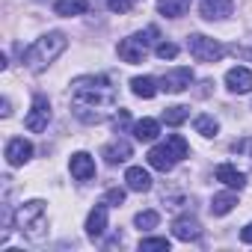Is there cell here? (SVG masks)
<instances>
[{"mask_svg": "<svg viewBox=\"0 0 252 252\" xmlns=\"http://www.w3.org/2000/svg\"><path fill=\"white\" fill-rule=\"evenodd\" d=\"M116 86L110 77L104 74H83L71 83V92H68V101H71V110L80 122H89V125H98L107 119V110L116 107Z\"/></svg>", "mask_w": 252, "mask_h": 252, "instance_id": "6da1fadb", "label": "cell"}, {"mask_svg": "<svg viewBox=\"0 0 252 252\" xmlns=\"http://www.w3.org/2000/svg\"><path fill=\"white\" fill-rule=\"evenodd\" d=\"M68 48V39H65V33H60V30H51V33H45L42 39H36L27 51H24V65L30 68V71H45L63 51Z\"/></svg>", "mask_w": 252, "mask_h": 252, "instance_id": "7a4b0ae2", "label": "cell"}, {"mask_svg": "<svg viewBox=\"0 0 252 252\" xmlns=\"http://www.w3.org/2000/svg\"><path fill=\"white\" fill-rule=\"evenodd\" d=\"M15 225L27 240H33V243L45 240V234H48V208H45V202L42 199L24 202L15 214Z\"/></svg>", "mask_w": 252, "mask_h": 252, "instance_id": "3957f363", "label": "cell"}, {"mask_svg": "<svg viewBox=\"0 0 252 252\" xmlns=\"http://www.w3.org/2000/svg\"><path fill=\"white\" fill-rule=\"evenodd\" d=\"M158 39V27H146L143 33H137V36H128V39H122L119 42V60L122 63H143L146 57H149V45Z\"/></svg>", "mask_w": 252, "mask_h": 252, "instance_id": "277c9868", "label": "cell"}, {"mask_svg": "<svg viewBox=\"0 0 252 252\" xmlns=\"http://www.w3.org/2000/svg\"><path fill=\"white\" fill-rule=\"evenodd\" d=\"M187 51H190V57H193L196 63H217V60L225 54V48H222L220 42H214V39H208V36H202V33H193V36L187 39Z\"/></svg>", "mask_w": 252, "mask_h": 252, "instance_id": "5b68a950", "label": "cell"}, {"mask_svg": "<svg viewBox=\"0 0 252 252\" xmlns=\"http://www.w3.org/2000/svg\"><path fill=\"white\" fill-rule=\"evenodd\" d=\"M48 122H51V101H48L45 95H33L30 113H27V119H24L27 131H33V134H42V131L48 128Z\"/></svg>", "mask_w": 252, "mask_h": 252, "instance_id": "8992f818", "label": "cell"}, {"mask_svg": "<svg viewBox=\"0 0 252 252\" xmlns=\"http://www.w3.org/2000/svg\"><path fill=\"white\" fill-rule=\"evenodd\" d=\"M190 83H193V71H190L187 65L169 68V71L160 77V89H166V92H184Z\"/></svg>", "mask_w": 252, "mask_h": 252, "instance_id": "52a82bcc", "label": "cell"}, {"mask_svg": "<svg viewBox=\"0 0 252 252\" xmlns=\"http://www.w3.org/2000/svg\"><path fill=\"white\" fill-rule=\"evenodd\" d=\"M30 158H33V143H30V140L15 137V140L6 143V163H9V166H24Z\"/></svg>", "mask_w": 252, "mask_h": 252, "instance_id": "ba28073f", "label": "cell"}, {"mask_svg": "<svg viewBox=\"0 0 252 252\" xmlns=\"http://www.w3.org/2000/svg\"><path fill=\"white\" fill-rule=\"evenodd\" d=\"M68 169H71V178H77V181H92V178H95V158L86 155V152H77V155H71Z\"/></svg>", "mask_w": 252, "mask_h": 252, "instance_id": "9c48e42d", "label": "cell"}, {"mask_svg": "<svg viewBox=\"0 0 252 252\" xmlns=\"http://www.w3.org/2000/svg\"><path fill=\"white\" fill-rule=\"evenodd\" d=\"M225 86H228L231 92H237V95L252 92V71H249V68H243V65L228 68V71H225Z\"/></svg>", "mask_w": 252, "mask_h": 252, "instance_id": "30bf717a", "label": "cell"}, {"mask_svg": "<svg viewBox=\"0 0 252 252\" xmlns=\"http://www.w3.org/2000/svg\"><path fill=\"white\" fill-rule=\"evenodd\" d=\"M131 155H134V149H131V143H125V140H113V143H107V146H104V152H101V158H104L110 166L125 163Z\"/></svg>", "mask_w": 252, "mask_h": 252, "instance_id": "8fae6325", "label": "cell"}, {"mask_svg": "<svg viewBox=\"0 0 252 252\" xmlns=\"http://www.w3.org/2000/svg\"><path fill=\"white\" fill-rule=\"evenodd\" d=\"M104 231H107V205H95L86 217V234L92 240H98V237H104Z\"/></svg>", "mask_w": 252, "mask_h": 252, "instance_id": "7c38bea8", "label": "cell"}, {"mask_svg": "<svg viewBox=\"0 0 252 252\" xmlns=\"http://www.w3.org/2000/svg\"><path fill=\"white\" fill-rule=\"evenodd\" d=\"M172 234H175L178 240H199V237H202V225H199L196 217H178V220L172 222Z\"/></svg>", "mask_w": 252, "mask_h": 252, "instance_id": "4fadbf2b", "label": "cell"}, {"mask_svg": "<svg viewBox=\"0 0 252 252\" xmlns=\"http://www.w3.org/2000/svg\"><path fill=\"white\" fill-rule=\"evenodd\" d=\"M146 158H149V166H152V169H158V172H169V169L178 163V160H175V155L166 149V143H163V146H155Z\"/></svg>", "mask_w": 252, "mask_h": 252, "instance_id": "5bb4252c", "label": "cell"}, {"mask_svg": "<svg viewBox=\"0 0 252 252\" xmlns=\"http://www.w3.org/2000/svg\"><path fill=\"white\" fill-rule=\"evenodd\" d=\"M214 175H217V181H222V184L231 187V190H243V187H246V175H243L237 166H231V163H220Z\"/></svg>", "mask_w": 252, "mask_h": 252, "instance_id": "9a60e30c", "label": "cell"}, {"mask_svg": "<svg viewBox=\"0 0 252 252\" xmlns=\"http://www.w3.org/2000/svg\"><path fill=\"white\" fill-rule=\"evenodd\" d=\"M125 184H128V190H134V193H149L152 190V175L143 166H131L125 172Z\"/></svg>", "mask_w": 252, "mask_h": 252, "instance_id": "2e32d148", "label": "cell"}, {"mask_svg": "<svg viewBox=\"0 0 252 252\" xmlns=\"http://www.w3.org/2000/svg\"><path fill=\"white\" fill-rule=\"evenodd\" d=\"M234 9L231 0H202V15L208 21H220V18H228Z\"/></svg>", "mask_w": 252, "mask_h": 252, "instance_id": "e0dca14e", "label": "cell"}, {"mask_svg": "<svg viewBox=\"0 0 252 252\" xmlns=\"http://www.w3.org/2000/svg\"><path fill=\"white\" fill-rule=\"evenodd\" d=\"M234 205H237V193H231V190L217 193V196L211 199V211H214V217H225V214H231Z\"/></svg>", "mask_w": 252, "mask_h": 252, "instance_id": "ac0fdd59", "label": "cell"}, {"mask_svg": "<svg viewBox=\"0 0 252 252\" xmlns=\"http://www.w3.org/2000/svg\"><path fill=\"white\" fill-rule=\"evenodd\" d=\"M86 9H89V0H57V3H54V12L63 15V18L86 15Z\"/></svg>", "mask_w": 252, "mask_h": 252, "instance_id": "d6986e66", "label": "cell"}, {"mask_svg": "<svg viewBox=\"0 0 252 252\" xmlns=\"http://www.w3.org/2000/svg\"><path fill=\"white\" fill-rule=\"evenodd\" d=\"M158 134H160L158 119H140V122L134 125V137H137L140 143H152V140H158Z\"/></svg>", "mask_w": 252, "mask_h": 252, "instance_id": "ffe728a7", "label": "cell"}, {"mask_svg": "<svg viewBox=\"0 0 252 252\" xmlns=\"http://www.w3.org/2000/svg\"><path fill=\"white\" fill-rule=\"evenodd\" d=\"M158 80L155 77H149V74H143V77H134L131 80V92L137 95V98H155L158 95Z\"/></svg>", "mask_w": 252, "mask_h": 252, "instance_id": "44dd1931", "label": "cell"}, {"mask_svg": "<svg viewBox=\"0 0 252 252\" xmlns=\"http://www.w3.org/2000/svg\"><path fill=\"white\" fill-rule=\"evenodd\" d=\"M190 9V0H158V12L166 18H181Z\"/></svg>", "mask_w": 252, "mask_h": 252, "instance_id": "7402d4cb", "label": "cell"}, {"mask_svg": "<svg viewBox=\"0 0 252 252\" xmlns=\"http://www.w3.org/2000/svg\"><path fill=\"white\" fill-rule=\"evenodd\" d=\"M193 128H196V134H202V137H217L220 134V122L214 119V116H208V113H202V116H196L193 119Z\"/></svg>", "mask_w": 252, "mask_h": 252, "instance_id": "603a6c76", "label": "cell"}, {"mask_svg": "<svg viewBox=\"0 0 252 252\" xmlns=\"http://www.w3.org/2000/svg\"><path fill=\"white\" fill-rule=\"evenodd\" d=\"M166 149L175 155V160H184V158L190 155V146H187V140H184L181 134H169V137H166Z\"/></svg>", "mask_w": 252, "mask_h": 252, "instance_id": "cb8c5ba5", "label": "cell"}, {"mask_svg": "<svg viewBox=\"0 0 252 252\" xmlns=\"http://www.w3.org/2000/svg\"><path fill=\"white\" fill-rule=\"evenodd\" d=\"M187 119H190V107L175 104V107H166L163 110V122L172 125V128H175V125H181V122H187Z\"/></svg>", "mask_w": 252, "mask_h": 252, "instance_id": "d4e9b609", "label": "cell"}, {"mask_svg": "<svg viewBox=\"0 0 252 252\" xmlns=\"http://www.w3.org/2000/svg\"><path fill=\"white\" fill-rule=\"evenodd\" d=\"M158 222H160V214H158V211H140V214L134 217V225H137V228H143V231L155 228Z\"/></svg>", "mask_w": 252, "mask_h": 252, "instance_id": "484cf974", "label": "cell"}, {"mask_svg": "<svg viewBox=\"0 0 252 252\" xmlns=\"http://www.w3.org/2000/svg\"><path fill=\"white\" fill-rule=\"evenodd\" d=\"M140 252H169V240L166 237H143Z\"/></svg>", "mask_w": 252, "mask_h": 252, "instance_id": "4316f807", "label": "cell"}, {"mask_svg": "<svg viewBox=\"0 0 252 252\" xmlns=\"http://www.w3.org/2000/svg\"><path fill=\"white\" fill-rule=\"evenodd\" d=\"M134 3H137V0H107V9L125 15V12H131V9H134Z\"/></svg>", "mask_w": 252, "mask_h": 252, "instance_id": "83f0119b", "label": "cell"}, {"mask_svg": "<svg viewBox=\"0 0 252 252\" xmlns=\"http://www.w3.org/2000/svg\"><path fill=\"white\" fill-rule=\"evenodd\" d=\"M155 54H158L160 60H175V57H178V45H172V42H160V45L155 48Z\"/></svg>", "mask_w": 252, "mask_h": 252, "instance_id": "f1b7e54d", "label": "cell"}, {"mask_svg": "<svg viewBox=\"0 0 252 252\" xmlns=\"http://www.w3.org/2000/svg\"><path fill=\"white\" fill-rule=\"evenodd\" d=\"M128 125H131V113H128V110H119V116L113 119V128H116V131L122 134L125 128H128Z\"/></svg>", "mask_w": 252, "mask_h": 252, "instance_id": "f546056e", "label": "cell"}, {"mask_svg": "<svg viewBox=\"0 0 252 252\" xmlns=\"http://www.w3.org/2000/svg\"><path fill=\"white\" fill-rule=\"evenodd\" d=\"M104 199H107V205H122V202H125V190H122V187H110Z\"/></svg>", "mask_w": 252, "mask_h": 252, "instance_id": "4dcf8cb0", "label": "cell"}, {"mask_svg": "<svg viewBox=\"0 0 252 252\" xmlns=\"http://www.w3.org/2000/svg\"><path fill=\"white\" fill-rule=\"evenodd\" d=\"M240 240H243V243H252V222L240 228Z\"/></svg>", "mask_w": 252, "mask_h": 252, "instance_id": "1f68e13d", "label": "cell"}]
</instances>
